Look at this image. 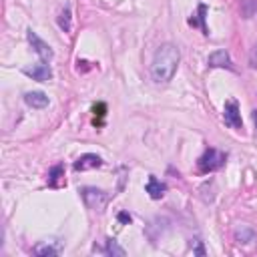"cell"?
Masks as SVG:
<instances>
[{
    "label": "cell",
    "mask_w": 257,
    "mask_h": 257,
    "mask_svg": "<svg viewBox=\"0 0 257 257\" xmlns=\"http://www.w3.org/2000/svg\"><path fill=\"white\" fill-rule=\"evenodd\" d=\"M24 74L38 80V82H48L52 78V68H50L48 62H38L32 68H24Z\"/></svg>",
    "instance_id": "52a82bcc"
},
{
    "label": "cell",
    "mask_w": 257,
    "mask_h": 257,
    "mask_svg": "<svg viewBox=\"0 0 257 257\" xmlns=\"http://www.w3.org/2000/svg\"><path fill=\"white\" fill-rule=\"evenodd\" d=\"M46 183H48V187H52V189H60V187L66 185V179H64V167H62L60 163L54 165V167L48 171V175H46Z\"/></svg>",
    "instance_id": "9c48e42d"
},
{
    "label": "cell",
    "mask_w": 257,
    "mask_h": 257,
    "mask_svg": "<svg viewBox=\"0 0 257 257\" xmlns=\"http://www.w3.org/2000/svg\"><path fill=\"white\" fill-rule=\"evenodd\" d=\"M116 219H118V223H122V225H128V223H131V215H128L126 211H120V213L116 215Z\"/></svg>",
    "instance_id": "ffe728a7"
},
{
    "label": "cell",
    "mask_w": 257,
    "mask_h": 257,
    "mask_svg": "<svg viewBox=\"0 0 257 257\" xmlns=\"http://www.w3.org/2000/svg\"><path fill=\"white\" fill-rule=\"evenodd\" d=\"M253 120H255V126H257V110L253 112Z\"/></svg>",
    "instance_id": "7402d4cb"
},
{
    "label": "cell",
    "mask_w": 257,
    "mask_h": 257,
    "mask_svg": "<svg viewBox=\"0 0 257 257\" xmlns=\"http://www.w3.org/2000/svg\"><path fill=\"white\" fill-rule=\"evenodd\" d=\"M34 255H40V257H54V255H58V247H54L52 243H42V245L34 247Z\"/></svg>",
    "instance_id": "2e32d148"
},
{
    "label": "cell",
    "mask_w": 257,
    "mask_h": 257,
    "mask_svg": "<svg viewBox=\"0 0 257 257\" xmlns=\"http://www.w3.org/2000/svg\"><path fill=\"white\" fill-rule=\"evenodd\" d=\"M249 66L251 68H257V42L253 44V48L249 52Z\"/></svg>",
    "instance_id": "d6986e66"
},
{
    "label": "cell",
    "mask_w": 257,
    "mask_h": 257,
    "mask_svg": "<svg viewBox=\"0 0 257 257\" xmlns=\"http://www.w3.org/2000/svg\"><path fill=\"white\" fill-rule=\"evenodd\" d=\"M74 171H88V169H98V167H102V159L98 157V155H94V153H84V155H80L76 161H74Z\"/></svg>",
    "instance_id": "ba28073f"
},
{
    "label": "cell",
    "mask_w": 257,
    "mask_h": 257,
    "mask_svg": "<svg viewBox=\"0 0 257 257\" xmlns=\"http://www.w3.org/2000/svg\"><path fill=\"white\" fill-rule=\"evenodd\" d=\"M225 161H227V155H225V153H221V151L209 147V149L199 157L197 169H199V173H205V175H207V173H213V171L221 169V167L225 165Z\"/></svg>",
    "instance_id": "7a4b0ae2"
},
{
    "label": "cell",
    "mask_w": 257,
    "mask_h": 257,
    "mask_svg": "<svg viewBox=\"0 0 257 257\" xmlns=\"http://www.w3.org/2000/svg\"><path fill=\"white\" fill-rule=\"evenodd\" d=\"M24 102L32 108H44V106H48V96L40 90H30L24 94Z\"/></svg>",
    "instance_id": "30bf717a"
},
{
    "label": "cell",
    "mask_w": 257,
    "mask_h": 257,
    "mask_svg": "<svg viewBox=\"0 0 257 257\" xmlns=\"http://www.w3.org/2000/svg\"><path fill=\"white\" fill-rule=\"evenodd\" d=\"M78 193H80L84 205L88 209H94V211H100L108 201V195L102 189H96V187H82Z\"/></svg>",
    "instance_id": "3957f363"
},
{
    "label": "cell",
    "mask_w": 257,
    "mask_h": 257,
    "mask_svg": "<svg viewBox=\"0 0 257 257\" xmlns=\"http://www.w3.org/2000/svg\"><path fill=\"white\" fill-rule=\"evenodd\" d=\"M233 237H235L237 243H253V241L257 239V233H255L251 227L241 225V227H237V229L233 231Z\"/></svg>",
    "instance_id": "4fadbf2b"
},
{
    "label": "cell",
    "mask_w": 257,
    "mask_h": 257,
    "mask_svg": "<svg viewBox=\"0 0 257 257\" xmlns=\"http://www.w3.org/2000/svg\"><path fill=\"white\" fill-rule=\"evenodd\" d=\"M92 112H94V124H102V116L106 114V104L104 102H96L94 106H92Z\"/></svg>",
    "instance_id": "ac0fdd59"
},
{
    "label": "cell",
    "mask_w": 257,
    "mask_h": 257,
    "mask_svg": "<svg viewBox=\"0 0 257 257\" xmlns=\"http://www.w3.org/2000/svg\"><path fill=\"white\" fill-rule=\"evenodd\" d=\"M207 64H209L211 68H227V70H235V66H233L231 56H229L227 50H215V52H211L209 58H207Z\"/></svg>",
    "instance_id": "8992f818"
},
{
    "label": "cell",
    "mask_w": 257,
    "mask_h": 257,
    "mask_svg": "<svg viewBox=\"0 0 257 257\" xmlns=\"http://www.w3.org/2000/svg\"><path fill=\"white\" fill-rule=\"evenodd\" d=\"M239 10H241V16L243 18H251L257 12V0H241Z\"/></svg>",
    "instance_id": "e0dca14e"
},
{
    "label": "cell",
    "mask_w": 257,
    "mask_h": 257,
    "mask_svg": "<svg viewBox=\"0 0 257 257\" xmlns=\"http://www.w3.org/2000/svg\"><path fill=\"white\" fill-rule=\"evenodd\" d=\"M195 255H205V249H203V243L199 239H195V249H193Z\"/></svg>",
    "instance_id": "44dd1931"
},
{
    "label": "cell",
    "mask_w": 257,
    "mask_h": 257,
    "mask_svg": "<svg viewBox=\"0 0 257 257\" xmlns=\"http://www.w3.org/2000/svg\"><path fill=\"white\" fill-rule=\"evenodd\" d=\"M72 14H70V8L68 6H64L62 10H60V14H58V18H56V22H58V26H60V30L62 32H70V28H72Z\"/></svg>",
    "instance_id": "9a60e30c"
},
{
    "label": "cell",
    "mask_w": 257,
    "mask_h": 257,
    "mask_svg": "<svg viewBox=\"0 0 257 257\" xmlns=\"http://www.w3.org/2000/svg\"><path fill=\"white\" fill-rule=\"evenodd\" d=\"M26 38H28L30 46L34 48V52L40 56V60H42V62H48V60L54 56L52 48H50V46H48V44H46V42H44V40H42L34 30H28V32H26Z\"/></svg>",
    "instance_id": "5b68a950"
},
{
    "label": "cell",
    "mask_w": 257,
    "mask_h": 257,
    "mask_svg": "<svg viewBox=\"0 0 257 257\" xmlns=\"http://www.w3.org/2000/svg\"><path fill=\"white\" fill-rule=\"evenodd\" d=\"M98 251H102L104 255H112V257H122L126 251L118 245V241L116 239H106L104 241V247L102 249H98Z\"/></svg>",
    "instance_id": "5bb4252c"
},
{
    "label": "cell",
    "mask_w": 257,
    "mask_h": 257,
    "mask_svg": "<svg viewBox=\"0 0 257 257\" xmlns=\"http://www.w3.org/2000/svg\"><path fill=\"white\" fill-rule=\"evenodd\" d=\"M223 120L227 126L235 128V131H241L243 128V120H241V112H239V102L235 98H229L225 102V108H223Z\"/></svg>",
    "instance_id": "277c9868"
},
{
    "label": "cell",
    "mask_w": 257,
    "mask_h": 257,
    "mask_svg": "<svg viewBox=\"0 0 257 257\" xmlns=\"http://www.w3.org/2000/svg\"><path fill=\"white\" fill-rule=\"evenodd\" d=\"M205 14H207V6H205V4H199V6H197V14L189 18V26H193V28L199 26V28L203 30V34L209 36V28H207V24H205Z\"/></svg>",
    "instance_id": "7c38bea8"
},
{
    "label": "cell",
    "mask_w": 257,
    "mask_h": 257,
    "mask_svg": "<svg viewBox=\"0 0 257 257\" xmlns=\"http://www.w3.org/2000/svg\"><path fill=\"white\" fill-rule=\"evenodd\" d=\"M179 60H181V52L175 44H171V42L161 44L153 56V62H151V78L157 84L169 82L177 72Z\"/></svg>",
    "instance_id": "6da1fadb"
},
{
    "label": "cell",
    "mask_w": 257,
    "mask_h": 257,
    "mask_svg": "<svg viewBox=\"0 0 257 257\" xmlns=\"http://www.w3.org/2000/svg\"><path fill=\"white\" fill-rule=\"evenodd\" d=\"M145 189H147L149 197H151V199H155V201H157V199H161V197L165 195V191H167L165 183H161L155 175H151V177H149V181H147V187H145Z\"/></svg>",
    "instance_id": "8fae6325"
}]
</instances>
